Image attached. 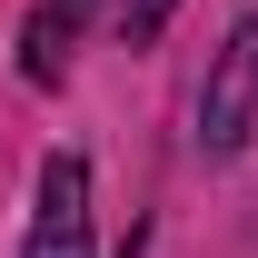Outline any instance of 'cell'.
Segmentation results:
<instances>
[{"label": "cell", "mask_w": 258, "mask_h": 258, "mask_svg": "<svg viewBox=\"0 0 258 258\" xmlns=\"http://www.w3.org/2000/svg\"><path fill=\"white\" fill-rule=\"evenodd\" d=\"M248 119H258V20H238L228 50L209 60V90H199V149L209 159H238L248 149Z\"/></svg>", "instance_id": "cell-1"}, {"label": "cell", "mask_w": 258, "mask_h": 258, "mask_svg": "<svg viewBox=\"0 0 258 258\" xmlns=\"http://www.w3.org/2000/svg\"><path fill=\"white\" fill-rule=\"evenodd\" d=\"M20 258H90V159H80V149H50V159H40Z\"/></svg>", "instance_id": "cell-2"}, {"label": "cell", "mask_w": 258, "mask_h": 258, "mask_svg": "<svg viewBox=\"0 0 258 258\" xmlns=\"http://www.w3.org/2000/svg\"><path fill=\"white\" fill-rule=\"evenodd\" d=\"M90 10H99V0H40L30 30H20V80H60V70H70V40H80Z\"/></svg>", "instance_id": "cell-3"}, {"label": "cell", "mask_w": 258, "mask_h": 258, "mask_svg": "<svg viewBox=\"0 0 258 258\" xmlns=\"http://www.w3.org/2000/svg\"><path fill=\"white\" fill-rule=\"evenodd\" d=\"M169 10H179V0H119V10H109V30H119V50H149V40L169 30Z\"/></svg>", "instance_id": "cell-4"}, {"label": "cell", "mask_w": 258, "mask_h": 258, "mask_svg": "<svg viewBox=\"0 0 258 258\" xmlns=\"http://www.w3.org/2000/svg\"><path fill=\"white\" fill-rule=\"evenodd\" d=\"M119 258H149V228H129V248H119Z\"/></svg>", "instance_id": "cell-5"}]
</instances>
